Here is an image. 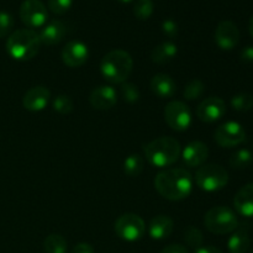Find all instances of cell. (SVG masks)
Segmentation results:
<instances>
[{"label":"cell","instance_id":"60d3db41","mask_svg":"<svg viewBox=\"0 0 253 253\" xmlns=\"http://www.w3.org/2000/svg\"><path fill=\"white\" fill-rule=\"evenodd\" d=\"M251 253H253V249H252V251H251Z\"/></svg>","mask_w":253,"mask_h":253},{"label":"cell","instance_id":"f1b7e54d","mask_svg":"<svg viewBox=\"0 0 253 253\" xmlns=\"http://www.w3.org/2000/svg\"><path fill=\"white\" fill-rule=\"evenodd\" d=\"M184 241L193 249H199L203 244V234L198 227L188 226L184 230Z\"/></svg>","mask_w":253,"mask_h":253},{"label":"cell","instance_id":"6da1fadb","mask_svg":"<svg viewBox=\"0 0 253 253\" xmlns=\"http://www.w3.org/2000/svg\"><path fill=\"white\" fill-rule=\"evenodd\" d=\"M193 175L183 168H170L158 173L155 178V188L165 199L183 200L193 190Z\"/></svg>","mask_w":253,"mask_h":253},{"label":"cell","instance_id":"f35d334b","mask_svg":"<svg viewBox=\"0 0 253 253\" xmlns=\"http://www.w3.org/2000/svg\"><path fill=\"white\" fill-rule=\"evenodd\" d=\"M249 31H250V35H251V37L253 39V16L251 17V20H250V24H249Z\"/></svg>","mask_w":253,"mask_h":253},{"label":"cell","instance_id":"52a82bcc","mask_svg":"<svg viewBox=\"0 0 253 253\" xmlns=\"http://www.w3.org/2000/svg\"><path fill=\"white\" fill-rule=\"evenodd\" d=\"M145 221L136 214L121 215L115 222L116 235L125 241H137L145 235Z\"/></svg>","mask_w":253,"mask_h":253},{"label":"cell","instance_id":"7402d4cb","mask_svg":"<svg viewBox=\"0 0 253 253\" xmlns=\"http://www.w3.org/2000/svg\"><path fill=\"white\" fill-rule=\"evenodd\" d=\"M251 240H250L247 227H237L232 236L230 237L229 247L230 253H246L249 251Z\"/></svg>","mask_w":253,"mask_h":253},{"label":"cell","instance_id":"74e56055","mask_svg":"<svg viewBox=\"0 0 253 253\" xmlns=\"http://www.w3.org/2000/svg\"><path fill=\"white\" fill-rule=\"evenodd\" d=\"M194 253H222L219 249L214 246H207V247H199Z\"/></svg>","mask_w":253,"mask_h":253},{"label":"cell","instance_id":"4dcf8cb0","mask_svg":"<svg viewBox=\"0 0 253 253\" xmlns=\"http://www.w3.org/2000/svg\"><path fill=\"white\" fill-rule=\"evenodd\" d=\"M121 95H123L124 100L133 104L140 99V90H138L137 85H135V84L123 83L121 84Z\"/></svg>","mask_w":253,"mask_h":253},{"label":"cell","instance_id":"ab89813d","mask_svg":"<svg viewBox=\"0 0 253 253\" xmlns=\"http://www.w3.org/2000/svg\"><path fill=\"white\" fill-rule=\"evenodd\" d=\"M116 1H119V2H130V1H132V0H116Z\"/></svg>","mask_w":253,"mask_h":253},{"label":"cell","instance_id":"5b68a950","mask_svg":"<svg viewBox=\"0 0 253 253\" xmlns=\"http://www.w3.org/2000/svg\"><path fill=\"white\" fill-rule=\"evenodd\" d=\"M204 224L212 234L226 235L239 227V219L230 208L214 207L205 214Z\"/></svg>","mask_w":253,"mask_h":253},{"label":"cell","instance_id":"3957f363","mask_svg":"<svg viewBox=\"0 0 253 253\" xmlns=\"http://www.w3.org/2000/svg\"><path fill=\"white\" fill-rule=\"evenodd\" d=\"M180 153V143L170 136L158 137L145 146L146 158L151 165L158 168L168 167L177 162Z\"/></svg>","mask_w":253,"mask_h":253},{"label":"cell","instance_id":"9c48e42d","mask_svg":"<svg viewBox=\"0 0 253 253\" xmlns=\"http://www.w3.org/2000/svg\"><path fill=\"white\" fill-rule=\"evenodd\" d=\"M47 17V9L41 0H25L20 6V19L30 29L43 26Z\"/></svg>","mask_w":253,"mask_h":253},{"label":"cell","instance_id":"4fadbf2b","mask_svg":"<svg viewBox=\"0 0 253 253\" xmlns=\"http://www.w3.org/2000/svg\"><path fill=\"white\" fill-rule=\"evenodd\" d=\"M89 57V49L84 42L73 40L69 41L62 49V59L69 68H78L83 66Z\"/></svg>","mask_w":253,"mask_h":253},{"label":"cell","instance_id":"8d00e7d4","mask_svg":"<svg viewBox=\"0 0 253 253\" xmlns=\"http://www.w3.org/2000/svg\"><path fill=\"white\" fill-rule=\"evenodd\" d=\"M71 253H94V249L91 245L85 244V242H82V244L76 245Z\"/></svg>","mask_w":253,"mask_h":253},{"label":"cell","instance_id":"d6986e66","mask_svg":"<svg viewBox=\"0 0 253 253\" xmlns=\"http://www.w3.org/2000/svg\"><path fill=\"white\" fill-rule=\"evenodd\" d=\"M234 207L240 215L253 216V183L244 185L234 198Z\"/></svg>","mask_w":253,"mask_h":253},{"label":"cell","instance_id":"9a60e30c","mask_svg":"<svg viewBox=\"0 0 253 253\" xmlns=\"http://www.w3.org/2000/svg\"><path fill=\"white\" fill-rule=\"evenodd\" d=\"M91 106L98 110H109L118 103V93L110 85H100L93 89L89 96Z\"/></svg>","mask_w":253,"mask_h":253},{"label":"cell","instance_id":"4316f807","mask_svg":"<svg viewBox=\"0 0 253 253\" xmlns=\"http://www.w3.org/2000/svg\"><path fill=\"white\" fill-rule=\"evenodd\" d=\"M231 106L234 110L246 113L253 108V96L251 94L240 93L231 99Z\"/></svg>","mask_w":253,"mask_h":253},{"label":"cell","instance_id":"d590c367","mask_svg":"<svg viewBox=\"0 0 253 253\" xmlns=\"http://www.w3.org/2000/svg\"><path fill=\"white\" fill-rule=\"evenodd\" d=\"M161 253H188L187 247L183 246V245H169V246L165 247V249L161 251Z\"/></svg>","mask_w":253,"mask_h":253},{"label":"cell","instance_id":"8992f818","mask_svg":"<svg viewBox=\"0 0 253 253\" xmlns=\"http://www.w3.org/2000/svg\"><path fill=\"white\" fill-rule=\"evenodd\" d=\"M195 182L205 192H217L229 183V173L220 165H205L197 170Z\"/></svg>","mask_w":253,"mask_h":253},{"label":"cell","instance_id":"ba28073f","mask_svg":"<svg viewBox=\"0 0 253 253\" xmlns=\"http://www.w3.org/2000/svg\"><path fill=\"white\" fill-rule=\"evenodd\" d=\"M165 120L173 130L185 131L192 124V111L183 101H170L165 108Z\"/></svg>","mask_w":253,"mask_h":253},{"label":"cell","instance_id":"f546056e","mask_svg":"<svg viewBox=\"0 0 253 253\" xmlns=\"http://www.w3.org/2000/svg\"><path fill=\"white\" fill-rule=\"evenodd\" d=\"M52 106H53L54 111L62 114V115H66V114L72 113V110H73V101H72V99L68 95L62 94V95L56 96L53 99Z\"/></svg>","mask_w":253,"mask_h":253},{"label":"cell","instance_id":"7a4b0ae2","mask_svg":"<svg viewBox=\"0 0 253 253\" xmlns=\"http://www.w3.org/2000/svg\"><path fill=\"white\" fill-rule=\"evenodd\" d=\"M41 41L37 32L31 29L16 30L9 35L6 41V51L11 58L16 61H30L40 51Z\"/></svg>","mask_w":253,"mask_h":253},{"label":"cell","instance_id":"8fae6325","mask_svg":"<svg viewBox=\"0 0 253 253\" xmlns=\"http://www.w3.org/2000/svg\"><path fill=\"white\" fill-rule=\"evenodd\" d=\"M226 114V104L217 96H210L203 100L197 108V116L203 123H215Z\"/></svg>","mask_w":253,"mask_h":253},{"label":"cell","instance_id":"e0dca14e","mask_svg":"<svg viewBox=\"0 0 253 253\" xmlns=\"http://www.w3.org/2000/svg\"><path fill=\"white\" fill-rule=\"evenodd\" d=\"M67 35V25L61 20H52L44 25L40 31L39 37L41 43L47 46H53L59 43Z\"/></svg>","mask_w":253,"mask_h":253},{"label":"cell","instance_id":"1f68e13d","mask_svg":"<svg viewBox=\"0 0 253 253\" xmlns=\"http://www.w3.org/2000/svg\"><path fill=\"white\" fill-rule=\"evenodd\" d=\"M12 27H14L12 15L7 11H0V39H4L7 35H10Z\"/></svg>","mask_w":253,"mask_h":253},{"label":"cell","instance_id":"d6a6232c","mask_svg":"<svg viewBox=\"0 0 253 253\" xmlns=\"http://www.w3.org/2000/svg\"><path fill=\"white\" fill-rule=\"evenodd\" d=\"M73 0H48V9L53 14L63 15L71 9Z\"/></svg>","mask_w":253,"mask_h":253},{"label":"cell","instance_id":"44dd1931","mask_svg":"<svg viewBox=\"0 0 253 253\" xmlns=\"http://www.w3.org/2000/svg\"><path fill=\"white\" fill-rule=\"evenodd\" d=\"M177 44L170 41L163 42V43L158 44V46H156L152 49V52H151V59H152V62H155L157 64H166L172 61V59H174V57L177 56Z\"/></svg>","mask_w":253,"mask_h":253},{"label":"cell","instance_id":"30bf717a","mask_svg":"<svg viewBox=\"0 0 253 253\" xmlns=\"http://www.w3.org/2000/svg\"><path fill=\"white\" fill-rule=\"evenodd\" d=\"M214 138L216 143L221 147H236L240 143H242L246 138V131L235 121H229L216 128L214 133Z\"/></svg>","mask_w":253,"mask_h":253},{"label":"cell","instance_id":"ac0fdd59","mask_svg":"<svg viewBox=\"0 0 253 253\" xmlns=\"http://www.w3.org/2000/svg\"><path fill=\"white\" fill-rule=\"evenodd\" d=\"M151 90L160 99H168L175 94L177 84L169 74L158 73L151 79Z\"/></svg>","mask_w":253,"mask_h":253},{"label":"cell","instance_id":"7c38bea8","mask_svg":"<svg viewBox=\"0 0 253 253\" xmlns=\"http://www.w3.org/2000/svg\"><path fill=\"white\" fill-rule=\"evenodd\" d=\"M215 42L224 51H231L239 44L240 31L235 22L224 20L215 30Z\"/></svg>","mask_w":253,"mask_h":253},{"label":"cell","instance_id":"5bb4252c","mask_svg":"<svg viewBox=\"0 0 253 253\" xmlns=\"http://www.w3.org/2000/svg\"><path fill=\"white\" fill-rule=\"evenodd\" d=\"M208 157H209V148L204 142H200V141H193L188 143L182 152L184 165L192 168L204 165Z\"/></svg>","mask_w":253,"mask_h":253},{"label":"cell","instance_id":"484cf974","mask_svg":"<svg viewBox=\"0 0 253 253\" xmlns=\"http://www.w3.org/2000/svg\"><path fill=\"white\" fill-rule=\"evenodd\" d=\"M205 91V85L200 79H192L184 88V98L187 100H197L202 98Z\"/></svg>","mask_w":253,"mask_h":253},{"label":"cell","instance_id":"277c9868","mask_svg":"<svg viewBox=\"0 0 253 253\" xmlns=\"http://www.w3.org/2000/svg\"><path fill=\"white\" fill-rule=\"evenodd\" d=\"M133 61L124 49H113L104 56L100 71L104 78L113 84H123L132 72Z\"/></svg>","mask_w":253,"mask_h":253},{"label":"cell","instance_id":"836d02e7","mask_svg":"<svg viewBox=\"0 0 253 253\" xmlns=\"http://www.w3.org/2000/svg\"><path fill=\"white\" fill-rule=\"evenodd\" d=\"M162 31L166 36L175 37L178 35V24L172 19H167L162 22Z\"/></svg>","mask_w":253,"mask_h":253},{"label":"cell","instance_id":"d4e9b609","mask_svg":"<svg viewBox=\"0 0 253 253\" xmlns=\"http://www.w3.org/2000/svg\"><path fill=\"white\" fill-rule=\"evenodd\" d=\"M253 161V155L250 150L247 148H241L237 150L236 152L232 153L230 157V166L235 169H245L249 167Z\"/></svg>","mask_w":253,"mask_h":253},{"label":"cell","instance_id":"cb8c5ba5","mask_svg":"<svg viewBox=\"0 0 253 253\" xmlns=\"http://www.w3.org/2000/svg\"><path fill=\"white\" fill-rule=\"evenodd\" d=\"M46 253H67V241L63 236L58 234H51L46 237L43 242Z\"/></svg>","mask_w":253,"mask_h":253},{"label":"cell","instance_id":"2e32d148","mask_svg":"<svg viewBox=\"0 0 253 253\" xmlns=\"http://www.w3.org/2000/svg\"><path fill=\"white\" fill-rule=\"evenodd\" d=\"M51 91L44 86H34L25 93L22 98V105L29 111H41L48 104Z\"/></svg>","mask_w":253,"mask_h":253},{"label":"cell","instance_id":"83f0119b","mask_svg":"<svg viewBox=\"0 0 253 253\" xmlns=\"http://www.w3.org/2000/svg\"><path fill=\"white\" fill-rule=\"evenodd\" d=\"M153 9L155 6L152 0H136L133 5V15L138 20H147L153 14Z\"/></svg>","mask_w":253,"mask_h":253},{"label":"cell","instance_id":"e575fe53","mask_svg":"<svg viewBox=\"0 0 253 253\" xmlns=\"http://www.w3.org/2000/svg\"><path fill=\"white\" fill-rule=\"evenodd\" d=\"M240 58L245 63H253V46H247L240 53Z\"/></svg>","mask_w":253,"mask_h":253},{"label":"cell","instance_id":"603a6c76","mask_svg":"<svg viewBox=\"0 0 253 253\" xmlns=\"http://www.w3.org/2000/svg\"><path fill=\"white\" fill-rule=\"evenodd\" d=\"M143 167H145V161H143L142 156L138 153L130 155L124 162V172L128 177H138L142 173Z\"/></svg>","mask_w":253,"mask_h":253},{"label":"cell","instance_id":"ffe728a7","mask_svg":"<svg viewBox=\"0 0 253 253\" xmlns=\"http://www.w3.org/2000/svg\"><path fill=\"white\" fill-rule=\"evenodd\" d=\"M173 220L166 215L153 217L148 225V234L155 240H165L170 236L173 231Z\"/></svg>","mask_w":253,"mask_h":253}]
</instances>
